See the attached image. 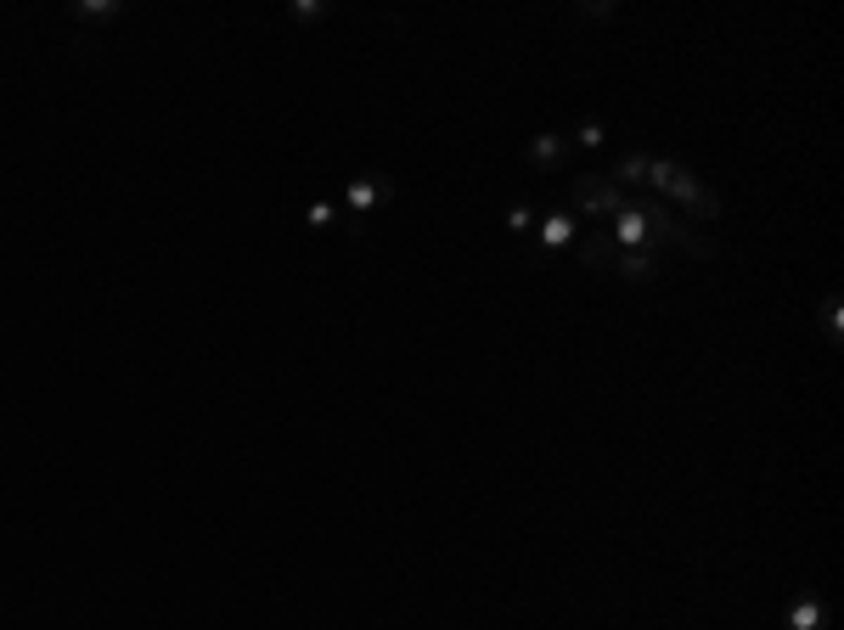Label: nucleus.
Listing matches in <instances>:
<instances>
[{"label":"nucleus","mask_w":844,"mask_h":630,"mask_svg":"<svg viewBox=\"0 0 844 630\" xmlns=\"http://www.w3.org/2000/svg\"><path fill=\"white\" fill-rule=\"evenodd\" d=\"M608 237H613V248H642V254H665L654 237H647V220H642V209L636 203H625L620 214H613V231H608Z\"/></svg>","instance_id":"obj_5"},{"label":"nucleus","mask_w":844,"mask_h":630,"mask_svg":"<svg viewBox=\"0 0 844 630\" xmlns=\"http://www.w3.org/2000/svg\"><path fill=\"white\" fill-rule=\"evenodd\" d=\"M822 316H828V333L839 338V326H844V316H839V298H828V305H822Z\"/></svg>","instance_id":"obj_17"},{"label":"nucleus","mask_w":844,"mask_h":630,"mask_svg":"<svg viewBox=\"0 0 844 630\" xmlns=\"http://www.w3.org/2000/svg\"><path fill=\"white\" fill-rule=\"evenodd\" d=\"M613 271H620L625 282H654V276H659V254L625 248V254H613Z\"/></svg>","instance_id":"obj_8"},{"label":"nucleus","mask_w":844,"mask_h":630,"mask_svg":"<svg viewBox=\"0 0 844 630\" xmlns=\"http://www.w3.org/2000/svg\"><path fill=\"white\" fill-rule=\"evenodd\" d=\"M822 625H828L822 603H817V596H799V603H794V619H789V630H822Z\"/></svg>","instance_id":"obj_12"},{"label":"nucleus","mask_w":844,"mask_h":630,"mask_svg":"<svg viewBox=\"0 0 844 630\" xmlns=\"http://www.w3.org/2000/svg\"><path fill=\"white\" fill-rule=\"evenodd\" d=\"M563 158H569V136H535L530 141V163H535V170H563Z\"/></svg>","instance_id":"obj_9"},{"label":"nucleus","mask_w":844,"mask_h":630,"mask_svg":"<svg viewBox=\"0 0 844 630\" xmlns=\"http://www.w3.org/2000/svg\"><path fill=\"white\" fill-rule=\"evenodd\" d=\"M636 203V197H631ZM642 220H647V237H654L659 248H681V254H693V259H721V243L709 237V231H698V225H687V220H675V209L670 203H659V197H642Z\"/></svg>","instance_id":"obj_1"},{"label":"nucleus","mask_w":844,"mask_h":630,"mask_svg":"<svg viewBox=\"0 0 844 630\" xmlns=\"http://www.w3.org/2000/svg\"><path fill=\"white\" fill-rule=\"evenodd\" d=\"M113 17H124L119 0H79L74 7V23H113Z\"/></svg>","instance_id":"obj_11"},{"label":"nucleus","mask_w":844,"mask_h":630,"mask_svg":"<svg viewBox=\"0 0 844 630\" xmlns=\"http://www.w3.org/2000/svg\"><path fill=\"white\" fill-rule=\"evenodd\" d=\"M620 209H625V192L613 186L608 175L569 181V214H620Z\"/></svg>","instance_id":"obj_4"},{"label":"nucleus","mask_w":844,"mask_h":630,"mask_svg":"<svg viewBox=\"0 0 844 630\" xmlns=\"http://www.w3.org/2000/svg\"><path fill=\"white\" fill-rule=\"evenodd\" d=\"M613 254H620V248H613V237H608L603 225L586 231V237H580V271H608Z\"/></svg>","instance_id":"obj_7"},{"label":"nucleus","mask_w":844,"mask_h":630,"mask_svg":"<svg viewBox=\"0 0 844 630\" xmlns=\"http://www.w3.org/2000/svg\"><path fill=\"white\" fill-rule=\"evenodd\" d=\"M647 186H659L665 197H675V203H687L693 220H721V197L709 192L687 163H670V158H647Z\"/></svg>","instance_id":"obj_2"},{"label":"nucleus","mask_w":844,"mask_h":630,"mask_svg":"<svg viewBox=\"0 0 844 630\" xmlns=\"http://www.w3.org/2000/svg\"><path fill=\"white\" fill-rule=\"evenodd\" d=\"M574 141H580V147H603L608 136H603V129H597V124H580V129H574Z\"/></svg>","instance_id":"obj_16"},{"label":"nucleus","mask_w":844,"mask_h":630,"mask_svg":"<svg viewBox=\"0 0 844 630\" xmlns=\"http://www.w3.org/2000/svg\"><path fill=\"white\" fill-rule=\"evenodd\" d=\"M574 231H580V225H574V214H569V209L546 214V220H541V254H546V259H551V254H563V248L574 243Z\"/></svg>","instance_id":"obj_6"},{"label":"nucleus","mask_w":844,"mask_h":630,"mask_svg":"<svg viewBox=\"0 0 844 630\" xmlns=\"http://www.w3.org/2000/svg\"><path fill=\"white\" fill-rule=\"evenodd\" d=\"M507 225L518 231V237H530V231H535V209H530V203H512V209H507Z\"/></svg>","instance_id":"obj_14"},{"label":"nucleus","mask_w":844,"mask_h":630,"mask_svg":"<svg viewBox=\"0 0 844 630\" xmlns=\"http://www.w3.org/2000/svg\"><path fill=\"white\" fill-rule=\"evenodd\" d=\"M580 17H586V23H608L613 7H608V0H603V7H580Z\"/></svg>","instance_id":"obj_18"},{"label":"nucleus","mask_w":844,"mask_h":630,"mask_svg":"<svg viewBox=\"0 0 844 630\" xmlns=\"http://www.w3.org/2000/svg\"><path fill=\"white\" fill-rule=\"evenodd\" d=\"M305 220H310V231H327V225H333V220H338V209H333V203H327V197H315V203H310V209H305Z\"/></svg>","instance_id":"obj_13"},{"label":"nucleus","mask_w":844,"mask_h":630,"mask_svg":"<svg viewBox=\"0 0 844 630\" xmlns=\"http://www.w3.org/2000/svg\"><path fill=\"white\" fill-rule=\"evenodd\" d=\"M344 203H349V225H367L377 209L395 203V181H388L383 170H367V175L344 181Z\"/></svg>","instance_id":"obj_3"},{"label":"nucleus","mask_w":844,"mask_h":630,"mask_svg":"<svg viewBox=\"0 0 844 630\" xmlns=\"http://www.w3.org/2000/svg\"><path fill=\"white\" fill-rule=\"evenodd\" d=\"M327 12H333V7H321V0H299V7H294V17H299V23H321Z\"/></svg>","instance_id":"obj_15"},{"label":"nucleus","mask_w":844,"mask_h":630,"mask_svg":"<svg viewBox=\"0 0 844 630\" xmlns=\"http://www.w3.org/2000/svg\"><path fill=\"white\" fill-rule=\"evenodd\" d=\"M608 181L620 186V192H625V186H642V181H647V152H625L620 163H613V175H608Z\"/></svg>","instance_id":"obj_10"}]
</instances>
